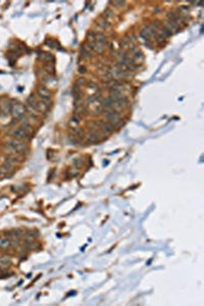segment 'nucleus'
Here are the masks:
<instances>
[{
  "label": "nucleus",
  "mask_w": 204,
  "mask_h": 306,
  "mask_svg": "<svg viewBox=\"0 0 204 306\" xmlns=\"http://www.w3.org/2000/svg\"><path fill=\"white\" fill-rule=\"evenodd\" d=\"M21 128L23 129L24 131H26L27 133H29V134H31V132L33 131L32 126H31V125H30L29 123H22Z\"/></svg>",
  "instance_id": "obj_20"
},
{
  "label": "nucleus",
  "mask_w": 204,
  "mask_h": 306,
  "mask_svg": "<svg viewBox=\"0 0 204 306\" xmlns=\"http://www.w3.org/2000/svg\"><path fill=\"white\" fill-rule=\"evenodd\" d=\"M113 16H113V12L111 11L110 9H106L105 12H104V14H103V18H105L106 21H108V22H109V20H111Z\"/></svg>",
  "instance_id": "obj_22"
},
{
  "label": "nucleus",
  "mask_w": 204,
  "mask_h": 306,
  "mask_svg": "<svg viewBox=\"0 0 204 306\" xmlns=\"http://www.w3.org/2000/svg\"><path fill=\"white\" fill-rule=\"evenodd\" d=\"M134 59L138 60V61H142L144 59V55H143V53L140 50H137L134 53Z\"/></svg>",
  "instance_id": "obj_21"
},
{
  "label": "nucleus",
  "mask_w": 204,
  "mask_h": 306,
  "mask_svg": "<svg viewBox=\"0 0 204 306\" xmlns=\"http://www.w3.org/2000/svg\"><path fill=\"white\" fill-rule=\"evenodd\" d=\"M97 25H98V27L101 28V29H106V28L110 27V23L108 21H106L105 18H102L101 21H99L98 23H97Z\"/></svg>",
  "instance_id": "obj_17"
},
{
  "label": "nucleus",
  "mask_w": 204,
  "mask_h": 306,
  "mask_svg": "<svg viewBox=\"0 0 204 306\" xmlns=\"http://www.w3.org/2000/svg\"><path fill=\"white\" fill-rule=\"evenodd\" d=\"M73 96H76V95H81L80 87H79V86H77V85L73 88Z\"/></svg>",
  "instance_id": "obj_26"
},
{
  "label": "nucleus",
  "mask_w": 204,
  "mask_h": 306,
  "mask_svg": "<svg viewBox=\"0 0 204 306\" xmlns=\"http://www.w3.org/2000/svg\"><path fill=\"white\" fill-rule=\"evenodd\" d=\"M104 117L108 119L111 125H112L114 128L116 127H119L123 123V119L121 117V114L118 113L117 111L113 109H106V111H104Z\"/></svg>",
  "instance_id": "obj_3"
},
{
  "label": "nucleus",
  "mask_w": 204,
  "mask_h": 306,
  "mask_svg": "<svg viewBox=\"0 0 204 306\" xmlns=\"http://www.w3.org/2000/svg\"><path fill=\"white\" fill-rule=\"evenodd\" d=\"M81 54H82V56L84 58H87V59L92 57L91 49L89 47H86V46H82V48H81Z\"/></svg>",
  "instance_id": "obj_13"
},
{
  "label": "nucleus",
  "mask_w": 204,
  "mask_h": 306,
  "mask_svg": "<svg viewBox=\"0 0 204 306\" xmlns=\"http://www.w3.org/2000/svg\"><path fill=\"white\" fill-rule=\"evenodd\" d=\"M26 111H27V108L22 103L18 102L15 100L9 101V112L13 117L20 119L23 114L26 113Z\"/></svg>",
  "instance_id": "obj_2"
},
{
  "label": "nucleus",
  "mask_w": 204,
  "mask_h": 306,
  "mask_svg": "<svg viewBox=\"0 0 204 306\" xmlns=\"http://www.w3.org/2000/svg\"><path fill=\"white\" fill-rule=\"evenodd\" d=\"M129 104V99L127 97H124L123 99L118 101H114L112 105V109L115 110V111H118V110H122L123 108H125L127 105Z\"/></svg>",
  "instance_id": "obj_7"
},
{
  "label": "nucleus",
  "mask_w": 204,
  "mask_h": 306,
  "mask_svg": "<svg viewBox=\"0 0 204 306\" xmlns=\"http://www.w3.org/2000/svg\"><path fill=\"white\" fill-rule=\"evenodd\" d=\"M89 48L97 53H101L103 52L104 50V45L97 41H93V42H89Z\"/></svg>",
  "instance_id": "obj_9"
},
{
  "label": "nucleus",
  "mask_w": 204,
  "mask_h": 306,
  "mask_svg": "<svg viewBox=\"0 0 204 306\" xmlns=\"http://www.w3.org/2000/svg\"><path fill=\"white\" fill-rule=\"evenodd\" d=\"M129 44H130V41H129V39H127V38H125L124 40H123L122 42V47L124 48V47H126V46H128Z\"/></svg>",
  "instance_id": "obj_30"
},
{
  "label": "nucleus",
  "mask_w": 204,
  "mask_h": 306,
  "mask_svg": "<svg viewBox=\"0 0 204 306\" xmlns=\"http://www.w3.org/2000/svg\"><path fill=\"white\" fill-rule=\"evenodd\" d=\"M0 111L2 112V114H7L9 112V101L3 100V102L0 104Z\"/></svg>",
  "instance_id": "obj_15"
},
{
  "label": "nucleus",
  "mask_w": 204,
  "mask_h": 306,
  "mask_svg": "<svg viewBox=\"0 0 204 306\" xmlns=\"http://www.w3.org/2000/svg\"><path fill=\"white\" fill-rule=\"evenodd\" d=\"M71 132H73V133H71L73 135L77 136V137H79V138H82L83 136H84V132H83V130H82V129H80V128H78V127H76V128H73Z\"/></svg>",
  "instance_id": "obj_18"
},
{
  "label": "nucleus",
  "mask_w": 204,
  "mask_h": 306,
  "mask_svg": "<svg viewBox=\"0 0 204 306\" xmlns=\"http://www.w3.org/2000/svg\"><path fill=\"white\" fill-rule=\"evenodd\" d=\"M67 174H69V176L71 177V178H75L76 176H78L79 169H77V167H75V169H69Z\"/></svg>",
  "instance_id": "obj_23"
},
{
  "label": "nucleus",
  "mask_w": 204,
  "mask_h": 306,
  "mask_svg": "<svg viewBox=\"0 0 204 306\" xmlns=\"http://www.w3.org/2000/svg\"><path fill=\"white\" fill-rule=\"evenodd\" d=\"M165 28L168 29V30H170V32L172 31H177L179 30V26H178V24L176 23V22H172V21H168V23L165 24Z\"/></svg>",
  "instance_id": "obj_14"
},
{
  "label": "nucleus",
  "mask_w": 204,
  "mask_h": 306,
  "mask_svg": "<svg viewBox=\"0 0 204 306\" xmlns=\"http://www.w3.org/2000/svg\"><path fill=\"white\" fill-rule=\"evenodd\" d=\"M99 127H100L101 129V132H103L104 134H110V133H112L113 131H114V127L111 125V123H109V121H103V119H101V121H99L98 123Z\"/></svg>",
  "instance_id": "obj_5"
},
{
  "label": "nucleus",
  "mask_w": 204,
  "mask_h": 306,
  "mask_svg": "<svg viewBox=\"0 0 204 306\" xmlns=\"http://www.w3.org/2000/svg\"><path fill=\"white\" fill-rule=\"evenodd\" d=\"M156 39H157V42H159V43H161V42H163L165 40V38L162 36L161 34H156Z\"/></svg>",
  "instance_id": "obj_28"
},
{
  "label": "nucleus",
  "mask_w": 204,
  "mask_h": 306,
  "mask_svg": "<svg viewBox=\"0 0 204 306\" xmlns=\"http://www.w3.org/2000/svg\"><path fill=\"white\" fill-rule=\"evenodd\" d=\"M86 83H87L86 82V79L79 78L78 80H77V86H79V87H80V86H84V85H86Z\"/></svg>",
  "instance_id": "obj_25"
},
{
  "label": "nucleus",
  "mask_w": 204,
  "mask_h": 306,
  "mask_svg": "<svg viewBox=\"0 0 204 306\" xmlns=\"http://www.w3.org/2000/svg\"><path fill=\"white\" fill-rule=\"evenodd\" d=\"M86 139L89 143H96V142H99L98 137H97V133L96 131H90L89 133L86 136Z\"/></svg>",
  "instance_id": "obj_10"
},
{
  "label": "nucleus",
  "mask_w": 204,
  "mask_h": 306,
  "mask_svg": "<svg viewBox=\"0 0 204 306\" xmlns=\"http://www.w3.org/2000/svg\"><path fill=\"white\" fill-rule=\"evenodd\" d=\"M73 164L75 165V166H76V167H80V166H82V165H83V161H82V159H79V158H78V159H75V160H73Z\"/></svg>",
  "instance_id": "obj_27"
},
{
  "label": "nucleus",
  "mask_w": 204,
  "mask_h": 306,
  "mask_svg": "<svg viewBox=\"0 0 204 306\" xmlns=\"http://www.w3.org/2000/svg\"><path fill=\"white\" fill-rule=\"evenodd\" d=\"M12 263L11 259L8 256L5 255H0V270L3 272V270H7L8 266H10Z\"/></svg>",
  "instance_id": "obj_6"
},
{
  "label": "nucleus",
  "mask_w": 204,
  "mask_h": 306,
  "mask_svg": "<svg viewBox=\"0 0 204 306\" xmlns=\"http://www.w3.org/2000/svg\"><path fill=\"white\" fill-rule=\"evenodd\" d=\"M79 73H86V67H85V66H80V67H79Z\"/></svg>",
  "instance_id": "obj_31"
},
{
  "label": "nucleus",
  "mask_w": 204,
  "mask_h": 306,
  "mask_svg": "<svg viewBox=\"0 0 204 306\" xmlns=\"http://www.w3.org/2000/svg\"><path fill=\"white\" fill-rule=\"evenodd\" d=\"M95 39H96L97 42H99V43H101V44H103V45H105L106 41H107L106 37L104 36L102 33H96V38H95Z\"/></svg>",
  "instance_id": "obj_16"
},
{
  "label": "nucleus",
  "mask_w": 204,
  "mask_h": 306,
  "mask_svg": "<svg viewBox=\"0 0 204 306\" xmlns=\"http://www.w3.org/2000/svg\"><path fill=\"white\" fill-rule=\"evenodd\" d=\"M10 246V240L6 236L0 238V249H6Z\"/></svg>",
  "instance_id": "obj_12"
},
{
  "label": "nucleus",
  "mask_w": 204,
  "mask_h": 306,
  "mask_svg": "<svg viewBox=\"0 0 204 306\" xmlns=\"http://www.w3.org/2000/svg\"><path fill=\"white\" fill-rule=\"evenodd\" d=\"M5 149L10 154H16V155H18V154H24L28 150V147L25 142H23L22 140L12 139V140H9L6 143Z\"/></svg>",
  "instance_id": "obj_1"
},
{
  "label": "nucleus",
  "mask_w": 204,
  "mask_h": 306,
  "mask_svg": "<svg viewBox=\"0 0 204 306\" xmlns=\"http://www.w3.org/2000/svg\"><path fill=\"white\" fill-rule=\"evenodd\" d=\"M159 30H160V34L162 35L164 38H168V37H170L172 35V33L170 32V30H168V29H166L165 27L161 28V29H159Z\"/></svg>",
  "instance_id": "obj_19"
},
{
  "label": "nucleus",
  "mask_w": 204,
  "mask_h": 306,
  "mask_svg": "<svg viewBox=\"0 0 204 306\" xmlns=\"http://www.w3.org/2000/svg\"><path fill=\"white\" fill-rule=\"evenodd\" d=\"M3 161H4V163H7V164H10L13 166L20 161V158H18V156L16 154H8V155L4 156Z\"/></svg>",
  "instance_id": "obj_8"
},
{
  "label": "nucleus",
  "mask_w": 204,
  "mask_h": 306,
  "mask_svg": "<svg viewBox=\"0 0 204 306\" xmlns=\"http://www.w3.org/2000/svg\"><path fill=\"white\" fill-rule=\"evenodd\" d=\"M11 136L14 137V139H18V140H29L30 139V134L27 133L26 131H24L22 128H18L14 129V130L11 131Z\"/></svg>",
  "instance_id": "obj_4"
},
{
  "label": "nucleus",
  "mask_w": 204,
  "mask_h": 306,
  "mask_svg": "<svg viewBox=\"0 0 204 306\" xmlns=\"http://www.w3.org/2000/svg\"><path fill=\"white\" fill-rule=\"evenodd\" d=\"M22 235H23V231H22V230H16V231H13V232H12V237H13V238H16V239L21 237Z\"/></svg>",
  "instance_id": "obj_24"
},
{
  "label": "nucleus",
  "mask_w": 204,
  "mask_h": 306,
  "mask_svg": "<svg viewBox=\"0 0 204 306\" xmlns=\"http://www.w3.org/2000/svg\"><path fill=\"white\" fill-rule=\"evenodd\" d=\"M124 97L125 96L123 95V92H119V91H111L109 94V98L112 101H118L124 98Z\"/></svg>",
  "instance_id": "obj_11"
},
{
  "label": "nucleus",
  "mask_w": 204,
  "mask_h": 306,
  "mask_svg": "<svg viewBox=\"0 0 204 306\" xmlns=\"http://www.w3.org/2000/svg\"><path fill=\"white\" fill-rule=\"evenodd\" d=\"M111 3H112V4H114V5H116L117 7H122L123 5L126 4V2H125V1H114V2H111Z\"/></svg>",
  "instance_id": "obj_29"
}]
</instances>
